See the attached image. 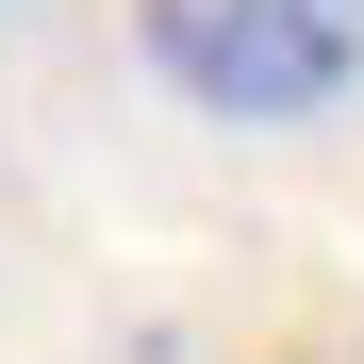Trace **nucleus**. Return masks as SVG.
I'll use <instances>...</instances> for the list:
<instances>
[{"mask_svg":"<svg viewBox=\"0 0 364 364\" xmlns=\"http://www.w3.org/2000/svg\"><path fill=\"white\" fill-rule=\"evenodd\" d=\"M133 33L199 116H315L364 67V0H133Z\"/></svg>","mask_w":364,"mask_h":364,"instance_id":"f257e3e1","label":"nucleus"}]
</instances>
